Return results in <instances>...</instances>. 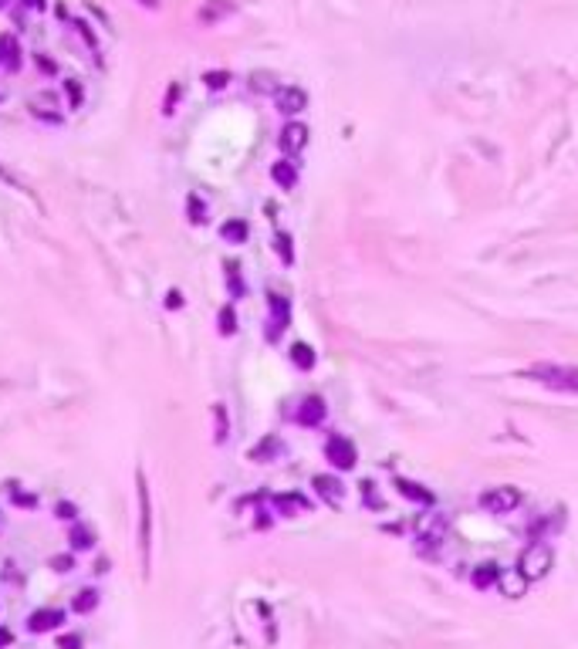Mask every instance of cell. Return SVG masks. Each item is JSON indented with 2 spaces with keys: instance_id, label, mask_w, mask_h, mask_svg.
Wrapping results in <instances>:
<instances>
[{
  "instance_id": "d6a6232c",
  "label": "cell",
  "mask_w": 578,
  "mask_h": 649,
  "mask_svg": "<svg viewBox=\"0 0 578 649\" xmlns=\"http://www.w3.org/2000/svg\"><path fill=\"white\" fill-rule=\"evenodd\" d=\"M51 568H54V572H61V575L71 572V568H75V558H71V555H54V558H51Z\"/></svg>"
},
{
  "instance_id": "f1b7e54d",
  "label": "cell",
  "mask_w": 578,
  "mask_h": 649,
  "mask_svg": "<svg viewBox=\"0 0 578 649\" xmlns=\"http://www.w3.org/2000/svg\"><path fill=\"white\" fill-rule=\"evenodd\" d=\"M250 88H254V92H277V85H274V75H267V71H258V75H250Z\"/></svg>"
},
{
  "instance_id": "4fadbf2b",
  "label": "cell",
  "mask_w": 578,
  "mask_h": 649,
  "mask_svg": "<svg viewBox=\"0 0 578 649\" xmlns=\"http://www.w3.org/2000/svg\"><path fill=\"white\" fill-rule=\"evenodd\" d=\"M271 180L281 186V189H294V186H298V163H294V159H277L271 166Z\"/></svg>"
},
{
  "instance_id": "e575fe53",
  "label": "cell",
  "mask_w": 578,
  "mask_h": 649,
  "mask_svg": "<svg viewBox=\"0 0 578 649\" xmlns=\"http://www.w3.org/2000/svg\"><path fill=\"white\" fill-rule=\"evenodd\" d=\"M58 518H61V521H75V518H78V508L71 504V501H61V504H58Z\"/></svg>"
},
{
  "instance_id": "8992f818",
  "label": "cell",
  "mask_w": 578,
  "mask_h": 649,
  "mask_svg": "<svg viewBox=\"0 0 578 649\" xmlns=\"http://www.w3.org/2000/svg\"><path fill=\"white\" fill-rule=\"evenodd\" d=\"M274 105L281 115H298L308 108V92L298 88V85H281L277 92H274Z\"/></svg>"
},
{
  "instance_id": "8d00e7d4",
  "label": "cell",
  "mask_w": 578,
  "mask_h": 649,
  "mask_svg": "<svg viewBox=\"0 0 578 649\" xmlns=\"http://www.w3.org/2000/svg\"><path fill=\"white\" fill-rule=\"evenodd\" d=\"M166 308L169 311H176V308H183V294L176 291V288H173V291L166 294Z\"/></svg>"
},
{
  "instance_id": "7c38bea8",
  "label": "cell",
  "mask_w": 578,
  "mask_h": 649,
  "mask_svg": "<svg viewBox=\"0 0 578 649\" xmlns=\"http://www.w3.org/2000/svg\"><path fill=\"white\" fill-rule=\"evenodd\" d=\"M61 622H64V612H61V609H34V612H30V619H28V629L30 633H51V629H58Z\"/></svg>"
},
{
  "instance_id": "ba28073f",
  "label": "cell",
  "mask_w": 578,
  "mask_h": 649,
  "mask_svg": "<svg viewBox=\"0 0 578 649\" xmlns=\"http://www.w3.org/2000/svg\"><path fill=\"white\" fill-rule=\"evenodd\" d=\"M308 125H301V122H288L284 129H281V136H277V146L284 149L288 156H298L308 146Z\"/></svg>"
},
{
  "instance_id": "6da1fadb",
  "label": "cell",
  "mask_w": 578,
  "mask_h": 649,
  "mask_svg": "<svg viewBox=\"0 0 578 649\" xmlns=\"http://www.w3.org/2000/svg\"><path fill=\"white\" fill-rule=\"evenodd\" d=\"M528 379L538 386L555 389V392H572L578 396V366H562V362H534L528 369Z\"/></svg>"
},
{
  "instance_id": "52a82bcc",
  "label": "cell",
  "mask_w": 578,
  "mask_h": 649,
  "mask_svg": "<svg viewBox=\"0 0 578 649\" xmlns=\"http://www.w3.org/2000/svg\"><path fill=\"white\" fill-rule=\"evenodd\" d=\"M267 308H271V328H267V339H277L284 328L291 324V305H288V298L284 294H267Z\"/></svg>"
},
{
  "instance_id": "7bdbcfd3",
  "label": "cell",
  "mask_w": 578,
  "mask_h": 649,
  "mask_svg": "<svg viewBox=\"0 0 578 649\" xmlns=\"http://www.w3.org/2000/svg\"><path fill=\"white\" fill-rule=\"evenodd\" d=\"M24 4H28V7H34V11H45V7H47L45 0H24Z\"/></svg>"
},
{
  "instance_id": "484cf974",
  "label": "cell",
  "mask_w": 578,
  "mask_h": 649,
  "mask_svg": "<svg viewBox=\"0 0 578 649\" xmlns=\"http://www.w3.org/2000/svg\"><path fill=\"white\" fill-rule=\"evenodd\" d=\"M277 450H281V443H277L274 436H267V440H260L258 447L250 450V460H254V464H267V460H271Z\"/></svg>"
},
{
  "instance_id": "d4e9b609",
  "label": "cell",
  "mask_w": 578,
  "mask_h": 649,
  "mask_svg": "<svg viewBox=\"0 0 578 649\" xmlns=\"http://www.w3.org/2000/svg\"><path fill=\"white\" fill-rule=\"evenodd\" d=\"M230 11H233V7L224 4V0H210V4L200 11V21H203V24H216V21H220V17H227Z\"/></svg>"
},
{
  "instance_id": "7402d4cb",
  "label": "cell",
  "mask_w": 578,
  "mask_h": 649,
  "mask_svg": "<svg viewBox=\"0 0 578 649\" xmlns=\"http://www.w3.org/2000/svg\"><path fill=\"white\" fill-rule=\"evenodd\" d=\"M224 271H227V288H230V298H243V278H241V264L237 261H227L224 264Z\"/></svg>"
},
{
  "instance_id": "f546056e",
  "label": "cell",
  "mask_w": 578,
  "mask_h": 649,
  "mask_svg": "<svg viewBox=\"0 0 578 649\" xmlns=\"http://www.w3.org/2000/svg\"><path fill=\"white\" fill-rule=\"evenodd\" d=\"M64 92H68V102H71V108H81V102H85V88L78 85L75 78H68V81H64Z\"/></svg>"
},
{
  "instance_id": "ee69618b",
  "label": "cell",
  "mask_w": 578,
  "mask_h": 649,
  "mask_svg": "<svg viewBox=\"0 0 578 649\" xmlns=\"http://www.w3.org/2000/svg\"><path fill=\"white\" fill-rule=\"evenodd\" d=\"M4 7H7V0H0V11H4Z\"/></svg>"
},
{
  "instance_id": "d6986e66",
  "label": "cell",
  "mask_w": 578,
  "mask_h": 649,
  "mask_svg": "<svg viewBox=\"0 0 578 649\" xmlns=\"http://www.w3.org/2000/svg\"><path fill=\"white\" fill-rule=\"evenodd\" d=\"M274 508L281 510L284 518H298V514L308 510V501L301 494H281V497H274Z\"/></svg>"
},
{
  "instance_id": "4dcf8cb0",
  "label": "cell",
  "mask_w": 578,
  "mask_h": 649,
  "mask_svg": "<svg viewBox=\"0 0 578 649\" xmlns=\"http://www.w3.org/2000/svg\"><path fill=\"white\" fill-rule=\"evenodd\" d=\"M203 81H207V88L220 92V88H227V85H230V71H207V75H203Z\"/></svg>"
},
{
  "instance_id": "ffe728a7",
  "label": "cell",
  "mask_w": 578,
  "mask_h": 649,
  "mask_svg": "<svg viewBox=\"0 0 578 649\" xmlns=\"http://www.w3.org/2000/svg\"><path fill=\"white\" fill-rule=\"evenodd\" d=\"M71 609H75L78 616L95 612V609H98V592H95V588H81V592L75 595V602H71Z\"/></svg>"
},
{
  "instance_id": "e0dca14e",
  "label": "cell",
  "mask_w": 578,
  "mask_h": 649,
  "mask_svg": "<svg viewBox=\"0 0 578 649\" xmlns=\"http://www.w3.org/2000/svg\"><path fill=\"white\" fill-rule=\"evenodd\" d=\"M315 362H318V356H315V349L308 345V341H294L291 345V366L301 372H311L315 369Z\"/></svg>"
},
{
  "instance_id": "4316f807",
  "label": "cell",
  "mask_w": 578,
  "mask_h": 649,
  "mask_svg": "<svg viewBox=\"0 0 578 649\" xmlns=\"http://www.w3.org/2000/svg\"><path fill=\"white\" fill-rule=\"evenodd\" d=\"M186 214H190V223H207V203L200 200L197 193H190V197H186Z\"/></svg>"
},
{
  "instance_id": "9c48e42d",
  "label": "cell",
  "mask_w": 578,
  "mask_h": 649,
  "mask_svg": "<svg viewBox=\"0 0 578 649\" xmlns=\"http://www.w3.org/2000/svg\"><path fill=\"white\" fill-rule=\"evenodd\" d=\"M528 578L521 575V568H501V578H497V588H501L504 599H524L528 595Z\"/></svg>"
},
{
  "instance_id": "1f68e13d",
  "label": "cell",
  "mask_w": 578,
  "mask_h": 649,
  "mask_svg": "<svg viewBox=\"0 0 578 649\" xmlns=\"http://www.w3.org/2000/svg\"><path fill=\"white\" fill-rule=\"evenodd\" d=\"M0 180H4V183L11 186V189H17V193H30L28 186H24V180H21V176H14V173L7 170L4 163H0Z\"/></svg>"
},
{
  "instance_id": "cb8c5ba5",
  "label": "cell",
  "mask_w": 578,
  "mask_h": 649,
  "mask_svg": "<svg viewBox=\"0 0 578 649\" xmlns=\"http://www.w3.org/2000/svg\"><path fill=\"white\" fill-rule=\"evenodd\" d=\"M68 541H71V551H88V548H95V531L85 527V525H78Z\"/></svg>"
},
{
  "instance_id": "2e32d148",
  "label": "cell",
  "mask_w": 578,
  "mask_h": 649,
  "mask_svg": "<svg viewBox=\"0 0 578 649\" xmlns=\"http://www.w3.org/2000/svg\"><path fill=\"white\" fill-rule=\"evenodd\" d=\"M220 237H224V244H247L250 227H247V220L233 216V220H227V223H220Z\"/></svg>"
},
{
  "instance_id": "3957f363",
  "label": "cell",
  "mask_w": 578,
  "mask_h": 649,
  "mask_svg": "<svg viewBox=\"0 0 578 649\" xmlns=\"http://www.w3.org/2000/svg\"><path fill=\"white\" fill-rule=\"evenodd\" d=\"M551 565H555V555H551V548L541 544V541L528 544V548L521 551V561H517V568H521V575H524L528 582H541V578H548Z\"/></svg>"
},
{
  "instance_id": "277c9868",
  "label": "cell",
  "mask_w": 578,
  "mask_h": 649,
  "mask_svg": "<svg viewBox=\"0 0 578 649\" xmlns=\"http://www.w3.org/2000/svg\"><path fill=\"white\" fill-rule=\"evenodd\" d=\"M517 504H521V491L511 487V484L490 487V491L480 494V508H484L487 514H511V510H517Z\"/></svg>"
},
{
  "instance_id": "ac0fdd59",
  "label": "cell",
  "mask_w": 578,
  "mask_h": 649,
  "mask_svg": "<svg viewBox=\"0 0 578 649\" xmlns=\"http://www.w3.org/2000/svg\"><path fill=\"white\" fill-rule=\"evenodd\" d=\"M395 491L406 497V501H416V504H433L437 497H433V491H426L423 484H412V480H395Z\"/></svg>"
},
{
  "instance_id": "30bf717a",
  "label": "cell",
  "mask_w": 578,
  "mask_h": 649,
  "mask_svg": "<svg viewBox=\"0 0 578 649\" xmlns=\"http://www.w3.org/2000/svg\"><path fill=\"white\" fill-rule=\"evenodd\" d=\"M311 484H315V491H318V497L325 501V504H332L335 508V504H342V501H345V484H342L338 477H332V474H315Z\"/></svg>"
},
{
  "instance_id": "83f0119b",
  "label": "cell",
  "mask_w": 578,
  "mask_h": 649,
  "mask_svg": "<svg viewBox=\"0 0 578 649\" xmlns=\"http://www.w3.org/2000/svg\"><path fill=\"white\" fill-rule=\"evenodd\" d=\"M216 328H220V335H233V332H237V311H233V305H224V308H220Z\"/></svg>"
},
{
  "instance_id": "74e56055",
  "label": "cell",
  "mask_w": 578,
  "mask_h": 649,
  "mask_svg": "<svg viewBox=\"0 0 578 649\" xmlns=\"http://www.w3.org/2000/svg\"><path fill=\"white\" fill-rule=\"evenodd\" d=\"M7 646H14V633L7 626H0V649H7Z\"/></svg>"
},
{
  "instance_id": "5bb4252c",
  "label": "cell",
  "mask_w": 578,
  "mask_h": 649,
  "mask_svg": "<svg viewBox=\"0 0 578 649\" xmlns=\"http://www.w3.org/2000/svg\"><path fill=\"white\" fill-rule=\"evenodd\" d=\"M497 578H501V565H494V561H484V565H477V568L470 572L473 588H480V592L497 588Z\"/></svg>"
},
{
  "instance_id": "7a4b0ae2",
  "label": "cell",
  "mask_w": 578,
  "mask_h": 649,
  "mask_svg": "<svg viewBox=\"0 0 578 649\" xmlns=\"http://www.w3.org/2000/svg\"><path fill=\"white\" fill-rule=\"evenodd\" d=\"M136 497H139V551H142V568L149 575V555H152V497L146 470H136Z\"/></svg>"
},
{
  "instance_id": "9a60e30c",
  "label": "cell",
  "mask_w": 578,
  "mask_h": 649,
  "mask_svg": "<svg viewBox=\"0 0 578 649\" xmlns=\"http://www.w3.org/2000/svg\"><path fill=\"white\" fill-rule=\"evenodd\" d=\"M0 62H4L7 71L21 68V45H17L14 34H0Z\"/></svg>"
},
{
  "instance_id": "603a6c76",
  "label": "cell",
  "mask_w": 578,
  "mask_h": 649,
  "mask_svg": "<svg viewBox=\"0 0 578 649\" xmlns=\"http://www.w3.org/2000/svg\"><path fill=\"white\" fill-rule=\"evenodd\" d=\"M274 250H277V257H281V264L284 267H291L294 264V247H291V233L277 230L274 233Z\"/></svg>"
},
{
  "instance_id": "5b68a950",
  "label": "cell",
  "mask_w": 578,
  "mask_h": 649,
  "mask_svg": "<svg viewBox=\"0 0 578 649\" xmlns=\"http://www.w3.org/2000/svg\"><path fill=\"white\" fill-rule=\"evenodd\" d=\"M325 457H328V464L338 467V470H352L355 460H359V450H355V443H352L349 436L335 433V436H328V443H325Z\"/></svg>"
},
{
  "instance_id": "b9f144b4",
  "label": "cell",
  "mask_w": 578,
  "mask_h": 649,
  "mask_svg": "<svg viewBox=\"0 0 578 649\" xmlns=\"http://www.w3.org/2000/svg\"><path fill=\"white\" fill-rule=\"evenodd\" d=\"M139 4H142V7H149V11H159V7H163V0H139Z\"/></svg>"
},
{
  "instance_id": "ab89813d",
  "label": "cell",
  "mask_w": 578,
  "mask_h": 649,
  "mask_svg": "<svg viewBox=\"0 0 578 649\" xmlns=\"http://www.w3.org/2000/svg\"><path fill=\"white\" fill-rule=\"evenodd\" d=\"M14 504H24V508H34V497H30V494H14Z\"/></svg>"
},
{
  "instance_id": "60d3db41",
  "label": "cell",
  "mask_w": 578,
  "mask_h": 649,
  "mask_svg": "<svg viewBox=\"0 0 578 649\" xmlns=\"http://www.w3.org/2000/svg\"><path fill=\"white\" fill-rule=\"evenodd\" d=\"M108 572V558H98L95 561V575H105Z\"/></svg>"
},
{
  "instance_id": "d590c367",
  "label": "cell",
  "mask_w": 578,
  "mask_h": 649,
  "mask_svg": "<svg viewBox=\"0 0 578 649\" xmlns=\"http://www.w3.org/2000/svg\"><path fill=\"white\" fill-rule=\"evenodd\" d=\"M176 98H180V85H173V88H169V95H166V105H163V112H166V115H173V112H176Z\"/></svg>"
},
{
  "instance_id": "836d02e7",
  "label": "cell",
  "mask_w": 578,
  "mask_h": 649,
  "mask_svg": "<svg viewBox=\"0 0 578 649\" xmlns=\"http://www.w3.org/2000/svg\"><path fill=\"white\" fill-rule=\"evenodd\" d=\"M85 643H81V636L78 633H64V636H58V649H81Z\"/></svg>"
},
{
  "instance_id": "44dd1931",
  "label": "cell",
  "mask_w": 578,
  "mask_h": 649,
  "mask_svg": "<svg viewBox=\"0 0 578 649\" xmlns=\"http://www.w3.org/2000/svg\"><path fill=\"white\" fill-rule=\"evenodd\" d=\"M213 419H216V433H213V440H216V443H227L230 419H227V406H224V402H213Z\"/></svg>"
},
{
  "instance_id": "8fae6325",
  "label": "cell",
  "mask_w": 578,
  "mask_h": 649,
  "mask_svg": "<svg viewBox=\"0 0 578 649\" xmlns=\"http://www.w3.org/2000/svg\"><path fill=\"white\" fill-rule=\"evenodd\" d=\"M325 416H328V406H325L321 396H304L301 406H298V413H294V419H298L301 426H318Z\"/></svg>"
},
{
  "instance_id": "f35d334b",
  "label": "cell",
  "mask_w": 578,
  "mask_h": 649,
  "mask_svg": "<svg viewBox=\"0 0 578 649\" xmlns=\"http://www.w3.org/2000/svg\"><path fill=\"white\" fill-rule=\"evenodd\" d=\"M37 68H41L45 75H54V71H58V68H54V62H47L45 54H37Z\"/></svg>"
}]
</instances>
